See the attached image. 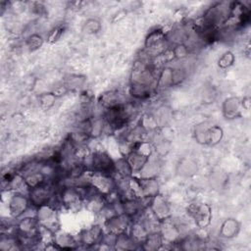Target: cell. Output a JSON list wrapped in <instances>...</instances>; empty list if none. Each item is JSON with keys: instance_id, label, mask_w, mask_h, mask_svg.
Wrapping results in <instances>:
<instances>
[{"instance_id": "6da1fadb", "label": "cell", "mask_w": 251, "mask_h": 251, "mask_svg": "<svg viewBox=\"0 0 251 251\" xmlns=\"http://www.w3.org/2000/svg\"><path fill=\"white\" fill-rule=\"evenodd\" d=\"M27 195L30 201V205L36 208L51 204L52 201L55 199L54 182L45 181L41 185L31 188Z\"/></svg>"}, {"instance_id": "7a4b0ae2", "label": "cell", "mask_w": 251, "mask_h": 251, "mask_svg": "<svg viewBox=\"0 0 251 251\" xmlns=\"http://www.w3.org/2000/svg\"><path fill=\"white\" fill-rule=\"evenodd\" d=\"M36 218L40 226L51 232L56 233L60 229V223L55 206L48 204L39 207Z\"/></svg>"}, {"instance_id": "3957f363", "label": "cell", "mask_w": 251, "mask_h": 251, "mask_svg": "<svg viewBox=\"0 0 251 251\" xmlns=\"http://www.w3.org/2000/svg\"><path fill=\"white\" fill-rule=\"evenodd\" d=\"M195 136L198 142L213 145L221 140L223 136V130L218 126H211L209 127L205 125L198 126L195 130Z\"/></svg>"}, {"instance_id": "277c9868", "label": "cell", "mask_w": 251, "mask_h": 251, "mask_svg": "<svg viewBox=\"0 0 251 251\" xmlns=\"http://www.w3.org/2000/svg\"><path fill=\"white\" fill-rule=\"evenodd\" d=\"M29 205L30 201L28 195L20 192H14L9 200L8 209L12 218L18 219L27 211Z\"/></svg>"}, {"instance_id": "5b68a950", "label": "cell", "mask_w": 251, "mask_h": 251, "mask_svg": "<svg viewBox=\"0 0 251 251\" xmlns=\"http://www.w3.org/2000/svg\"><path fill=\"white\" fill-rule=\"evenodd\" d=\"M132 220L129 219L124 213L117 214L110 219L105 220V226L108 232L119 235L121 233L126 232V229L130 227Z\"/></svg>"}, {"instance_id": "8992f818", "label": "cell", "mask_w": 251, "mask_h": 251, "mask_svg": "<svg viewBox=\"0 0 251 251\" xmlns=\"http://www.w3.org/2000/svg\"><path fill=\"white\" fill-rule=\"evenodd\" d=\"M149 209L160 223L170 217V206L165 198L159 194L153 197Z\"/></svg>"}, {"instance_id": "52a82bcc", "label": "cell", "mask_w": 251, "mask_h": 251, "mask_svg": "<svg viewBox=\"0 0 251 251\" xmlns=\"http://www.w3.org/2000/svg\"><path fill=\"white\" fill-rule=\"evenodd\" d=\"M103 230L99 226H92L89 228L83 229L79 235V242L86 246L100 244L103 238Z\"/></svg>"}, {"instance_id": "ba28073f", "label": "cell", "mask_w": 251, "mask_h": 251, "mask_svg": "<svg viewBox=\"0 0 251 251\" xmlns=\"http://www.w3.org/2000/svg\"><path fill=\"white\" fill-rule=\"evenodd\" d=\"M190 215L195 220L196 225L200 228H205L211 221V207L208 204H200L193 206Z\"/></svg>"}, {"instance_id": "9c48e42d", "label": "cell", "mask_w": 251, "mask_h": 251, "mask_svg": "<svg viewBox=\"0 0 251 251\" xmlns=\"http://www.w3.org/2000/svg\"><path fill=\"white\" fill-rule=\"evenodd\" d=\"M223 112L226 119H233L240 114V101L238 98H228L225 101L223 106Z\"/></svg>"}, {"instance_id": "30bf717a", "label": "cell", "mask_w": 251, "mask_h": 251, "mask_svg": "<svg viewBox=\"0 0 251 251\" xmlns=\"http://www.w3.org/2000/svg\"><path fill=\"white\" fill-rule=\"evenodd\" d=\"M238 230H239L238 223L233 219H228L223 223L220 229V234L222 237L231 238L233 236H236Z\"/></svg>"}, {"instance_id": "8fae6325", "label": "cell", "mask_w": 251, "mask_h": 251, "mask_svg": "<svg viewBox=\"0 0 251 251\" xmlns=\"http://www.w3.org/2000/svg\"><path fill=\"white\" fill-rule=\"evenodd\" d=\"M234 61V57H233V54L230 52V51H226L225 52L218 60V65L220 68L222 69H226L228 68L229 66L232 65Z\"/></svg>"}, {"instance_id": "7c38bea8", "label": "cell", "mask_w": 251, "mask_h": 251, "mask_svg": "<svg viewBox=\"0 0 251 251\" xmlns=\"http://www.w3.org/2000/svg\"><path fill=\"white\" fill-rule=\"evenodd\" d=\"M42 43H43V39L38 34H32L26 40V46L30 51H34L38 49L39 47H41Z\"/></svg>"}, {"instance_id": "4fadbf2b", "label": "cell", "mask_w": 251, "mask_h": 251, "mask_svg": "<svg viewBox=\"0 0 251 251\" xmlns=\"http://www.w3.org/2000/svg\"><path fill=\"white\" fill-rule=\"evenodd\" d=\"M63 30H64V26H57V27L53 28L48 35V41L51 43L57 41L59 39V37L61 36V34L63 33Z\"/></svg>"}, {"instance_id": "5bb4252c", "label": "cell", "mask_w": 251, "mask_h": 251, "mask_svg": "<svg viewBox=\"0 0 251 251\" xmlns=\"http://www.w3.org/2000/svg\"><path fill=\"white\" fill-rule=\"evenodd\" d=\"M85 27H86L87 32L95 33L100 29V24L96 20H88L85 23Z\"/></svg>"}]
</instances>
